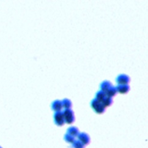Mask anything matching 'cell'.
<instances>
[{"instance_id": "1", "label": "cell", "mask_w": 148, "mask_h": 148, "mask_svg": "<svg viewBox=\"0 0 148 148\" xmlns=\"http://www.w3.org/2000/svg\"><path fill=\"white\" fill-rule=\"evenodd\" d=\"M65 123L68 124H72L75 121V115L71 109H64L62 112Z\"/></svg>"}, {"instance_id": "2", "label": "cell", "mask_w": 148, "mask_h": 148, "mask_svg": "<svg viewBox=\"0 0 148 148\" xmlns=\"http://www.w3.org/2000/svg\"><path fill=\"white\" fill-rule=\"evenodd\" d=\"M91 107L97 114H101L105 112V108L101 102H98L97 100L93 99L91 103Z\"/></svg>"}, {"instance_id": "3", "label": "cell", "mask_w": 148, "mask_h": 148, "mask_svg": "<svg viewBox=\"0 0 148 148\" xmlns=\"http://www.w3.org/2000/svg\"><path fill=\"white\" fill-rule=\"evenodd\" d=\"M55 123L58 126H62L64 124L65 121L64 117H63L62 113L61 112H55L53 116Z\"/></svg>"}, {"instance_id": "4", "label": "cell", "mask_w": 148, "mask_h": 148, "mask_svg": "<svg viewBox=\"0 0 148 148\" xmlns=\"http://www.w3.org/2000/svg\"><path fill=\"white\" fill-rule=\"evenodd\" d=\"M116 81L118 84H128L130 82V78L128 75L121 74L116 78Z\"/></svg>"}, {"instance_id": "5", "label": "cell", "mask_w": 148, "mask_h": 148, "mask_svg": "<svg viewBox=\"0 0 148 148\" xmlns=\"http://www.w3.org/2000/svg\"><path fill=\"white\" fill-rule=\"evenodd\" d=\"M78 140L80 141L82 143H83L84 146L88 145L90 143L91 139L89 136L86 133H80L77 136Z\"/></svg>"}, {"instance_id": "6", "label": "cell", "mask_w": 148, "mask_h": 148, "mask_svg": "<svg viewBox=\"0 0 148 148\" xmlns=\"http://www.w3.org/2000/svg\"><path fill=\"white\" fill-rule=\"evenodd\" d=\"M117 92L122 94L127 93L130 91V86L129 84H118L116 87Z\"/></svg>"}, {"instance_id": "7", "label": "cell", "mask_w": 148, "mask_h": 148, "mask_svg": "<svg viewBox=\"0 0 148 148\" xmlns=\"http://www.w3.org/2000/svg\"><path fill=\"white\" fill-rule=\"evenodd\" d=\"M62 102L61 100H56L55 101L52 103L51 104V109L55 111V112H61V110L62 109Z\"/></svg>"}, {"instance_id": "8", "label": "cell", "mask_w": 148, "mask_h": 148, "mask_svg": "<svg viewBox=\"0 0 148 148\" xmlns=\"http://www.w3.org/2000/svg\"><path fill=\"white\" fill-rule=\"evenodd\" d=\"M67 134L75 138V137L78 136L80 132H79L78 129L76 127H71L67 130Z\"/></svg>"}, {"instance_id": "9", "label": "cell", "mask_w": 148, "mask_h": 148, "mask_svg": "<svg viewBox=\"0 0 148 148\" xmlns=\"http://www.w3.org/2000/svg\"><path fill=\"white\" fill-rule=\"evenodd\" d=\"M111 86H112V83L109 81H104L100 84V89H101L100 91L105 92Z\"/></svg>"}, {"instance_id": "10", "label": "cell", "mask_w": 148, "mask_h": 148, "mask_svg": "<svg viewBox=\"0 0 148 148\" xmlns=\"http://www.w3.org/2000/svg\"><path fill=\"white\" fill-rule=\"evenodd\" d=\"M105 93L107 97L112 98L113 97L115 96L116 94H117V91H116V87L112 86H111Z\"/></svg>"}, {"instance_id": "11", "label": "cell", "mask_w": 148, "mask_h": 148, "mask_svg": "<svg viewBox=\"0 0 148 148\" xmlns=\"http://www.w3.org/2000/svg\"><path fill=\"white\" fill-rule=\"evenodd\" d=\"M61 102L62 105V108H64V109H71L72 107V103L69 99H64V100H62Z\"/></svg>"}, {"instance_id": "12", "label": "cell", "mask_w": 148, "mask_h": 148, "mask_svg": "<svg viewBox=\"0 0 148 148\" xmlns=\"http://www.w3.org/2000/svg\"><path fill=\"white\" fill-rule=\"evenodd\" d=\"M113 99L112 97H109L106 96L105 97V98L103 100V101L102 102V103L103 106L106 108V107H110L111 105L113 104Z\"/></svg>"}, {"instance_id": "13", "label": "cell", "mask_w": 148, "mask_h": 148, "mask_svg": "<svg viewBox=\"0 0 148 148\" xmlns=\"http://www.w3.org/2000/svg\"><path fill=\"white\" fill-rule=\"evenodd\" d=\"M106 94H105V93L102 91H98L96 94V100H97L98 102H101L103 101V100L105 98V97H106Z\"/></svg>"}, {"instance_id": "14", "label": "cell", "mask_w": 148, "mask_h": 148, "mask_svg": "<svg viewBox=\"0 0 148 148\" xmlns=\"http://www.w3.org/2000/svg\"><path fill=\"white\" fill-rule=\"evenodd\" d=\"M84 147L85 146L78 140H75L71 146L72 148H84Z\"/></svg>"}, {"instance_id": "15", "label": "cell", "mask_w": 148, "mask_h": 148, "mask_svg": "<svg viewBox=\"0 0 148 148\" xmlns=\"http://www.w3.org/2000/svg\"><path fill=\"white\" fill-rule=\"evenodd\" d=\"M64 140H65L67 143H71V144L73 143L74 141H75V137H73V136H71V135H69V134H66L64 135Z\"/></svg>"}]
</instances>
